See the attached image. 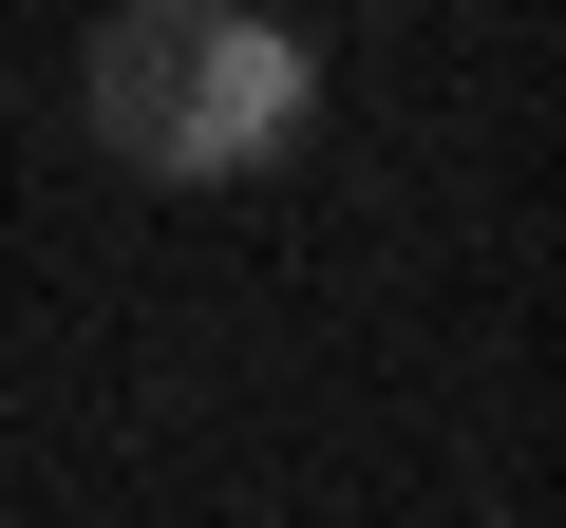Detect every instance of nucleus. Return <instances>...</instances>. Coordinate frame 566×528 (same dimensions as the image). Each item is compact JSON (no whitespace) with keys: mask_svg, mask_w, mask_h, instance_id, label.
<instances>
[{"mask_svg":"<svg viewBox=\"0 0 566 528\" xmlns=\"http://www.w3.org/2000/svg\"><path fill=\"white\" fill-rule=\"evenodd\" d=\"M76 95H95V151H114V170H151V189H227V170H264V151H303V114H322V39L227 20V0H133V20H95Z\"/></svg>","mask_w":566,"mask_h":528,"instance_id":"nucleus-1","label":"nucleus"}]
</instances>
